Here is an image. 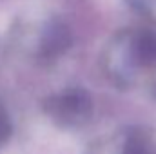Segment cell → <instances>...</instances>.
I'll use <instances>...</instances> for the list:
<instances>
[{"label":"cell","instance_id":"6da1fadb","mask_svg":"<svg viewBox=\"0 0 156 154\" xmlns=\"http://www.w3.org/2000/svg\"><path fill=\"white\" fill-rule=\"evenodd\" d=\"M104 67L120 87H134L142 76L156 71V33L125 29L113 37L104 53Z\"/></svg>","mask_w":156,"mask_h":154},{"label":"cell","instance_id":"5b68a950","mask_svg":"<svg viewBox=\"0 0 156 154\" xmlns=\"http://www.w3.org/2000/svg\"><path fill=\"white\" fill-rule=\"evenodd\" d=\"M11 132H13V123H11L9 113L4 107V103L0 102V147H4L9 142Z\"/></svg>","mask_w":156,"mask_h":154},{"label":"cell","instance_id":"3957f363","mask_svg":"<svg viewBox=\"0 0 156 154\" xmlns=\"http://www.w3.org/2000/svg\"><path fill=\"white\" fill-rule=\"evenodd\" d=\"M71 42L73 35L69 26L58 18H51L40 27L35 44V56L45 62L56 60L71 47Z\"/></svg>","mask_w":156,"mask_h":154},{"label":"cell","instance_id":"277c9868","mask_svg":"<svg viewBox=\"0 0 156 154\" xmlns=\"http://www.w3.org/2000/svg\"><path fill=\"white\" fill-rule=\"evenodd\" d=\"M115 154H156V145L144 129H129L120 140V149Z\"/></svg>","mask_w":156,"mask_h":154},{"label":"cell","instance_id":"7a4b0ae2","mask_svg":"<svg viewBox=\"0 0 156 154\" xmlns=\"http://www.w3.org/2000/svg\"><path fill=\"white\" fill-rule=\"evenodd\" d=\"M44 113L58 127L78 129L85 125L93 114V100L85 89H66L45 98Z\"/></svg>","mask_w":156,"mask_h":154}]
</instances>
